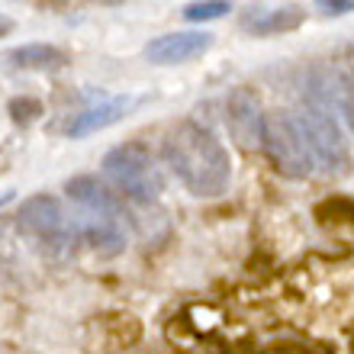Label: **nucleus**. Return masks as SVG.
I'll use <instances>...</instances> for the list:
<instances>
[{
  "label": "nucleus",
  "mask_w": 354,
  "mask_h": 354,
  "mask_svg": "<svg viewBox=\"0 0 354 354\" xmlns=\"http://www.w3.org/2000/svg\"><path fill=\"white\" fill-rule=\"evenodd\" d=\"M103 177L110 180L116 194H122L132 203H151L165 190L161 168L155 165L151 151L142 142H122V145L106 151Z\"/></svg>",
  "instance_id": "nucleus-2"
},
{
  "label": "nucleus",
  "mask_w": 354,
  "mask_h": 354,
  "mask_svg": "<svg viewBox=\"0 0 354 354\" xmlns=\"http://www.w3.org/2000/svg\"><path fill=\"white\" fill-rule=\"evenodd\" d=\"M129 106H132L129 97H110V100L93 103V106H87V110H81L75 116V122L68 126V136H71V139H84L91 132L106 129L113 122H120L122 116L129 113Z\"/></svg>",
  "instance_id": "nucleus-10"
},
{
  "label": "nucleus",
  "mask_w": 354,
  "mask_h": 354,
  "mask_svg": "<svg viewBox=\"0 0 354 354\" xmlns=\"http://www.w3.org/2000/svg\"><path fill=\"white\" fill-rule=\"evenodd\" d=\"M65 190L77 206H116L110 190L91 174H81V177H75V180H68Z\"/></svg>",
  "instance_id": "nucleus-13"
},
{
  "label": "nucleus",
  "mask_w": 354,
  "mask_h": 354,
  "mask_svg": "<svg viewBox=\"0 0 354 354\" xmlns=\"http://www.w3.org/2000/svg\"><path fill=\"white\" fill-rule=\"evenodd\" d=\"M10 200H13V190H7V194L0 196V206H7V203H10Z\"/></svg>",
  "instance_id": "nucleus-18"
},
{
  "label": "nucleus",
  "mask_w": 354,
  "mask_h": 354,
  "mask_svg": "<svg viewBox=\"0 0 354 354\" xmlns=\"http://www.w3.org/2000/svg\"><path fill=\"white\" fill-rule=\"evenodd\" d=\"M75 229L100 254H116L126 248V229H122L120 206H81Z\"/></svg>",
  "instance_id": "nucleus-7"
},
{
  "label": "nucleus",
  "mask_w": 354,
  "mask_h": 354,
  "mask_svg": "<svg viewBox=\"0 0 354 354\" xmlns=\"http://www.w3.org/2000/svg\"><path fill=\"white\" fill-rule=\"evenodd\" d=\"M7 110H10V120L17 122V126H32V122L46 113V106H42V100H36V97H13Z\"/></svg>",
  "instance_id": "nucleus-15"
},
{
  "label": "nucleus",
  "mask_w": 354,
  "mask_h": 354,
  "mask_svg": "<svg viewBox=\"0 0 354 354\" xmlns=\"http://www.w3.org/2000/svg\"><path fill=\"white\" fill-rule=\"evenodd\" d=\"M316 7L322 13H332V17H342V13H351L354 0H316Z\"/></svg>",
  "instance_id": "nucleus-16"
},
{
  "label": "nucleus",
  "mask_w": 354,
  "mask_h": 354,
  "mask_svg": "<svg viewBox=\"0 0 354 354\" xmlns=\"http://www.w3.org/2000/svg\"><path fill=\"white\" fill-rule=\"evenodd\" d=\"M209 48H213L209 32H168V36L151 39L145 46V58L151 65H184V62L203 55Z\"/></svg>",
  "instance_id": "nucleus-8"
},
{
  "label": "nucleus",
  "mask_w": 354,
  "mask_h": 354,
  "mask_svg": "<svg viewBox=\"0 0 354 354\" xmlns=\"http://www.w3.org/2000/svg\"><path fill=\"white\" fill-rule=\"evenodd\" d=\"M165 158L194 196H219L232 177L225 145L200 122H180L177 129H171L165 139Z\"/></svg>",
  "instance_id": "nucleus-1"
},
{
  "label": "nucleus",
  "mask_w": 354,
  "mask_h": 354,
  "mask_svg": "<svg viewBox=\"0 0 354 354\" xmlns=\"http://www.w3.org/2000/svg\"><path fill=\"white\" fill-rule=\"evenodd\" d=\"M100 3H120V0H100Z\"/></svg>",
  "instance_id": "nucleus-19"
},
{
  "label": "nucleus",
  "mask_w": 354,
  "mask_h": 354,
  "mask_svg": "<svg viewBox=\"0 0 354 354\" xmlns=\"http://www.w3.org/2000/svg\"><path fill=\"white\" fill-rule=\"evenodd\" d=\"M306 19V10L297 7V3H287V7L277 10H258V13H248L242 19V26L254 36H277V32H290L297 29L299 23Z\"/></svg>",
  "instance_id": "nucleus-12"
},
{
  "label": "nucleus",
  "mask_w": 354,
  "mask_h": 354,
  "mask_svg": "<svg viewBox=\"0 0 354 354\" xmlns=\"http://www.w3.org/2000/svg\"><path fill=\"white\" fill-rule=\"evenodd\" d=\"M17 223L26 235H32V239H39L46 245H62L77 235L75 223H68L65 213H62V203L48 194L29 196L26 203L19 206Z\"/></svg>",
  "instance_id": "nucleus-5"
},
{
  "label": "nucleus",
  "mask_w": 354,
  "mask_h": 354,
  "mask_svg": "<svg viewBox=\"0 0 354 354\" xmlns=\"http://www.w3.org/2000/svg\"><path fill=\"white\" fill-rule=\"evenodd\" d=\"M313 97L338 106L354 129V68H322L313 81Z\"/></svg>",
  "instance_id": "nucleus-9"
},
{
  "label": "nucleus",
  "mask_w": 354,
  "mask_h": 354,
  "mask_svg": "<svg viewBox=\"0 0 354 354\" xmlns=\"http://www.w3.org/2000/svg\"><path fill=\"white\" fill-rule=\"evenodd\" d=\"M225 126L242 151H254L264 145V110L252 87H235L225 100Z\"/></svg>",
  "instance_id": "nucleus-6"
},
{
  "label": "nucleus",
  "mask_w": 354,
  "mask_h": 354,
  "mask_svg": "<svg viewBox=\"0 0 354 354\" xmlns=\"http://www.w3.org/2000/svg\"><path fill=\"white\" fill-rule=\"evenodd\" d=\"M13 29H17V23H13V19H10V17H3V13H0V39H3V36H10Z\"/></svg>",
  "instance_id": "nucleus-17"
},
{
  "label": "nucleus",
  "mask_w": 354,
  "mask_h": 354,
  "mask_svg": "<svg viewBox=\"0 0 354 354\" xmlns=\"http://www.w3.org/2000/svg\"><path fill=\"white\" fill-rule=\"evenodd\" d=\"M264 149L283 177L303 180L316 171V155H313L306 136L299 132L290 110L264 113Z\"/></svg>",
  "instance_id": "nucleus-4"
},
{
  "label": "nucleus",
  "mask_w": 354,
  "mask_h": 354,
  "mask_svg": "<svg viewBox=\"0 0 354 354\" xmlns=\"http://www.w3.org/2000/svg\"><path fill=\"white\" fill-rule=\"evenodd\" d=\"M3 62L13 71H46V75H52V71H62L68 65V55L55 46H46V42H29V46L10 48Z\"/></svg>",
  "instance_id": "nucleus-11"
},
{
  "label": "nucleus",
  "mask_w": 354,
  "mask_h": 354,
  "mask_svg": "<svg viewBox=\"0 0 354 354\" xmlns=\"http://www.w3.org/2000/svg\"><path fill=\"white\" fill-rule=\"evenodd\" d=\"M232 10V0H196V3H187L184 7V19L190 23H209V19H219Z\"/></svg>",
  "instance_id": "nucleus-14"
},
{
  "label": "nucleus",
  "mask_w": 354,
  "mask_h": 354,
  "mask_svg": "<svg viewBox=\"0 0 354 354\" xmlns=\"http://www.w3.org/2000/svg\"><path fill=\"white\" fill-rule=\"evenodd\" d=\"M293 120H297L299 132L306 136L309 149L316 155V165H322L332 177H345L351 171V151H348L345 132L332 116L328 103L306 100L299 110H293Z\"/></svg>",
  "instance_id": "nucleus-3"
}]
</instances>
